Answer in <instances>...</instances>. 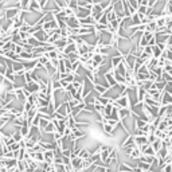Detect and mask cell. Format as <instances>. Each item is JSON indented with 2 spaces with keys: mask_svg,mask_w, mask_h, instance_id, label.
I'll return each instance as SVG.
<instances>
[{
  "mask_svg": "<svg viewBox=\"0 0 172 172\" xmlns=\"http://www.w3.org/2000/svg\"><path fill=\"white\" fill-rule=\"evenodd\" d=\"M127 97L129 100V105L134 106L136 104H139V96H137V89H131V87H127Z\"/></svg>",
  "mask_w": 172,
  "mask_h": 172,
  "instance_id": "obj_1",
  "label": "cell"
},
{
  "mask_svg": "<svg viewBox=\"0 0 172 172\" xmlns=\"http://www.w3.org/2000/svg\"><path fill=\"white\" fill-rule=\"evenodd\" d=\"M93 89H94V83L90 80L85 78V81H83V83H82V97H86Z\"/></svg>",
  "mask_w": 172,
  "mask_h": 172,
  "instance_id": "obj_2",
  "label": "cell"
},
{
  "mask_svg": "<svg viewBox=\"0 0 172 172\" xmlns=\"http://www.w3.org/2000/svg\"><path fill=\"white\" fill-rule=\"evenodd\" d=\"M38 63V59H31V61H24L23 62V66H24L26 71H34Z\"/></svg>",
  "mask_w": 172,
  "mask_h": 172,
  "instance_id": "obj_3",
  "label": "cell"
},
{
  "mask_svg": "<svg viewBox=\"0 0 172 172\" xmlns=\"http://www.w3.org/2000/svg\"><path fill=\"white\" fill-rule=\"evenodd\" d=\"M122 61H124V57L122 55H116V57H110V65L113 67V70L117 69L118 65H121Z\"/></svg>",
  "mask_w": 172,
  "mask_h": 172,
  "instance_id": "obj_4",
  "label": "cell"
},
{
  "mask_svg": "<svg viewBox=\"0 0 172 172\" xmlns=\"http://www.w3.org/2000/svg\"><path fill=\"white\" fill-rule=\"evenodd\" d=\"M82 160L80 156H77V157H73L71 159V163H70V166L71 168H73V171H80L81 169V164H82Z\"/></svg>",
  "mask_w": 172,
  "mask_h": 172,
  "instance_id": "obj_5",
  "label": "cell"
},
{
  "mask_svg": "<svg viewBox=\"0 0 172 172\" xmlns=\"http://www.w3.org/2000/svg\"><path fill=\"white\" fill-rule=\"evenodd\" d=\"M26 89L28 90L31 94L39 93V83L35 82V81H32V82H30V83H27V85H26Z\"/></svg>",
  "mask_w": 172,
  "mask_h": 172,
  "instance_id": "obj_6",
  "label": "cell"
},
{
  "mask_svg": "<svg viewBox=\"0 0 172 172\" xmlns=\"http://www.w3.org/2000/svg\"><path fill=\"white\" fill-rule=\"evenodd\" d=\"M34 38L35 39H38L39 42H43V43H46V42H47V39H48V36H47V34H46L45 31H43V30H39L38 32H35V34H34Z\"/></svg>",
  "mask_w": 172,
  "mask_h": 172,
  "instance_id": "obj_7",
  "label": "cell"
},
{
  "mask_svg": "<svg viewBox=\"0 0 172 172\" xmlns=\"http://www.w3.org/2000/svg\"><path fill=\"white\" fill-rule=\"evenodd\" d=\"M43 157H45V161L48 164H54V151H45L43 152Z\"/></svg>",
  "mask_w": 172,
  "mask_h": 172,
  "instance_id": "obj_8",
  "label": "cell"
},
{
  "mask_svg": "<svg viewBox=\"0 0 172 172\" xmlns=\"http://www.w3.org/2000/svg\"><path fill=\"white\" fill-rule=\"evenodd\" d=\"M134 143L139 148L143 147L144 144H149L148 143V136H134Z\"/></svg>",
  "mask_w": 172,
  "mask_h": 172,
  "instance_id": "obj_9",
  "label": "cell"
},
{
  "mask_svg": "<svg viewBox=\"0 0 172 172\" xmlns=\"http://www.w3.org/2000/svg\"><path fill=\"white\" fill-rule=\"evenodd\" d=\"M105 78H106V81H108V83H109V86H116L117 85V81H116V78H114V74H113V70L112 71H109V73H106L105 74Z\"/></svg>",
  "mask_w": 172,
  "mask_h": 172,
  "instance_id": "obj_10",
  "label": "cell"
},
{
  "mask_svg": "<svg viewBox=\"0 0 172 172\" xmlns=\"http://www.w3.org/2000/svg\"><path fill=\"white\" fill-rule=\"evenodd\" d=\"M118 172H133V168L131 166H128L127 163L120 161V164H118Z\"/></svg>",
  "mask_w": 172,
  "mask_h": 172,
  "instance_id": "obj_11",
  "label": "cell"
},
{
  "mask_svg": "<svg viewBox=\"0 0 172 172\" xmlns=\"http://www.w3.org/2000/svg\"><path fill=\"white\" fill-rule=\"evenodd\" d=\"M131 114H132L131 109H128V108H122V109H118V117H120V121H121L122 118L128 117V116H131Z\"/></svg>",
  "mask_w": 172,
  "mask_h": 172,
  "instance_id": "obj_12",
  "label": "cell"
},
{
  "mask_svg": "<svg viewBox=\"0 0 172 172\" xmlns=\"http://www.w3.org/2000/svg\"><path fill=\"white\" fill-rule=\"evenodd\" d=\"M19 57H20V61H22V62L34 59V58H32V53H27V51H24V50H23L22 53L19 54Z\"/></svg>",
  "mask_w": 172,
  "mask_h": 172,
  "instance_id": "obj_13",
  "label": "cell"
},
{
  "mask_svg": "<svg viewBox=\"0 0 172 172\" xmlns=\"http://www.w3.org/2000/svg\"><path fill=\"white\" fill-rule=\"evenodd\" d=\"M12 70H14V73H19V71L24 70V66H23V62H22V61L14 62V63H12Z\"/></svg>",
  "mask_w": 172,
  "mask_h": 172,
  "instance_id": "obj_14",
  "label": "cell"
},
{
  "mask_svg": "<svg viewBox=\"0 0 172 172\" xmlns=\"http://www.w3.org/2000/svg\"><path fill=\"white\" fill-rule=\"evenodd\" d=\"M77 51V45L75 43H71V45H67L63 50V54L67 55V54H71V53H75Z\"/></svg>",
  "mask_w": 172,
  "mask_h": 172,
  "instance_id": "obj_15",
  "label": "cell"
},
{
  "mask_svg": "<svg viewBox=\"0 0 172 172\" xmlns=\"http://www.w3.org/2000/svg\"><path fill=\"white\" fill-rule=\"evenodd\" d=\"M78 156L81 157V159H90V156H92V155H90V152H89V149H87V148L86 147H83L82 149L80 151V155H78Z\"/></svg>",
  "mask_w": 172,
  "mask_h": 172,
  "instance_id": "obj_16",
  "label": "cell"
},
{
  "mask_svg": "<svg viewBox=\"0 0 172 172\" xmlns=\"http://www.w3.org/2000/svg\"><path fill=\"white\" fill-rule=\"evenodd\" d=\"M161 53H163V51L160 50L157 45L152 46V57H153V58H157V59H159V58L161 57Z\"/></svg>",
  "mask_w": 172,
  "mask_h": 172,
  "instance_id": "obj_17",
  "label": "cell"
},
{
  "mask_svg": "<svg viewBox=\"0 0 172 172\" xmlns=\"http://www.w3.org/2000/svg\"><path fill=\"white\" fill-rule=\"evenodd\" d=\"M112 110H113V105H112V104H108V105H105V106H104V112H102V114H104V117H105V118H108L109 116H110Z\"/></svg>",
  "mask_w": 172,
  "mask_h": 172,
  "instance_id": "obj_18",
  "label": "cell"
},
{
  "mask_svg": "<svg viewBox=\"0 0 172 172\" xmlns=\"http://www.w3.org/2000/svg\"><path fill=\"white\" fill-rule=\"evenodd\" d=\"M30 3H31V0H20V1H19L20 10H22V11H28Z\"/></svg>",
  "mask_w": 172,
  "mask_h": 172,
  "instance_id": "obj_19",
  "label": "cell"
},
{
  "mask_svg": "<svg viewBox=\"0 0 172 172\" xmlns=\"http://www.w3.org/2000/svg\"><path fill=\"white\" fill-rule=\"evenodd\" d=\"M54 132H57V128H55V125L50 121L48 122V125L45 128V131L42 132V133H54Z\"/></svg>",
  "mask_w": 172,
  "mask_h": 172,
  "instance_id": "obj_20",
  "label": "cell"
},
{
  "mask_svg": "<svg viewBox=\"0 0 172 172\" xmlns=\"http://www.w3.org/2000/svg\"><path fill=\"white\" fill-rule=\"evenodd\" d=\"M6 160V168H12L18 166V159H4Z\"/></svg>",
  "mask_w": 172,
  "mask_h": 172,
  "instance_id": "obj_21",
  "label": "cell"
},
{
  "mask_svg": "<svg viewBox=\"0 0 172 172\" xmlns=\"http://www.w3.org/2000/svg\"><path fill=\"white\" fill-rule=\"evenodd\" d=\"M27 102H30L32 106H36V102H38V93L31 94L30 97H27Z\"/></svg>",
  "mask_w": 172,
  "mask_h": 172,
  "instance_id": "obj_22",
  "label": "cell"
},
{
  "mask_svg": "<svg viewBox=\"0 0 172 172\" xmlns=\"http://www.w3.org/2000/svg\"><path fill=\"white\" fill-rule=\"evenodd\" d=\"M151 145H152V148H153V151H155V152H159L160 151V148H161V145H163V140H160V139H157L156 141H155V143H152L151 144Z\"/></svg>",
  "mask_w": 172,
  "mask_h": 172,
  "instance_id": "obj_23",
  "label": "cell"
},
{
  "mask_svg": "<svg viewBox=\"0 0 172 172\" xmlns=\"http://www.w3.org/2000/svg\"><path fill=\"white\" fill-rule=\"evenodd\" d=\"M12 137H14V140H15V143H20V141L24 139V137L22 136V133H20L19 131H15L12 133Z\"/></svg>",
  "mask_w": 172,
  "mask_h": 172,
  "instance_id": "obj_24",
  "label": "cell"
},
{
  "mask_svg": "<svg viewBox=\"0 0 172 172\" xmlns=\"http://www.w3.org/2000/svg\"><path fill=\"white\" fill-rule=\"evenodd\" d=\"M109 118H113V120H116V121H120V117H118V109L117 108H114V106H113V110H112Z\"/></svg>",
  "mask_w": 172,
  "mask_h": 172,
  "instance_id": "obj_25",
  "label": "cell"
},
{
  "mask_svg": "<svg viewBox=\"0 0 172 172\" xmlns=\"http://www.w3.org/2000/svg\"><path fill=\"white\" fill-rule=\"evenodd\" d=\"M48 62H50V59H48V58L46 57L45 54L42 55V57H39V58H38V63H41L42 66H46V65H47Z\"/></svg>",
  "mask_w": 172,
  "mask_h": 172,
  "instance_id": "obj_26",
  "label": "cell"
},
{
  "mask_svg": "<svg viewBox=\"0 0 172 172\" xmlns=\"http://www.w3.org/2000/svg\"><path fill=\"white\" fill-rule=\"evenodd\" d=\"M94 90L98 93L100 96H102V94H104V93H105L108 89H106V87H104V86H101V85H94Z\"/></svg>",
  "mask_w": 172,
  "mask_h": 172,
  "instance_id": "obj_27",
  "label": "cell"
},
{
  "mask_svg": "<svg viewBox=\"0 0 172 172\" xmlns=\"http://www.w3.org/2000/svg\"><path fill=\"white\" fill-rule=\"evenodd\" d=\"M20 143H14L12 145H10V147H8V149L10 151H12V152H19V149H20Z\"/></svg>",
  "mask_w": 172,
  "mask_h": 172,
  "instance_id": "obj_28",
  "label": "cell"
},
{
  "mask_svg": "<svg viewBox=\"0 0 172 172\" xmlns=\"http://www.w3.org/2000/svg\"><path fill=\"white\" fill-rule=\"evenodd\" d=\"M51 86L54 90H59V89H63L61 85V81H51Z\"/></svg>",
  "mask_w": 172,
  "mask_h": 172,
  "instance_id": "obj_29",
  "label": "cell"
},
{
  "mask_svg": "<svg viewBox=\"0 0 172 172\" xmlns=\"http://www.w3.org/2000/svg\"><path fill=\"white\" fill-rule=\"evenodd\" d=\"M147 124H148L147 121H144V120H140V118H136V128H139V129L144 128Z\"/></svg>",
  "mask_w": 172,
  "mask_h": 172,
  "instance_id": "obj_30",
  "label": "cell"
},
{
  "mask_svg": "<svg viewBox=\"0 0 172 172\" xmlns=\"http://www.w3.org/2000/svg\"><path fill=\"white\" fill-rule=\"evenodd\" d=\"M26 148H20L19 149V152H18V157L16 159L18 160H24V156H26Z\"/></svg>",
  "mask_w": 172,
  "mask_h": 172,
  "instance_id": "obj_31",
  "label": "cell"
},
{
  "mask_svg": "<svg viewBox=\"0 0 172 172\" xmlns=\"http://www.w3.org/2000/svg\"><path fill=\"white\" fill-rule=\"evenodd\" d=\"M23 50L27 51V53H34V47H32L31 45H28L27 42H26L24 45H23Z\"/></svg>",
  "mask_w": 172,
  "mask_h": 172,
  "instance_id": "obj_32",
  "label": "cell"
},
{
  "mask_svg": "<svg viewBox=\"0 0 172 172\" xmlns=\"http://www.w3.org/2000/svg\"><path fill=\"white\" fill-rule=\"evenodd\" d=\"M147 11H148V7L140 6V7H139V10H137V12L141 14V15H147Z\"/></svg>",
  "mask_w": 172,
  "mask_h": 172,
  "instance_id": "obj_33",
  "label": "cell"
},
{
  "mask_svg": "<svg viewBox=\"0 0 172 172\" xmlns=\"http://www.w3.org/2000/svg\"><path fill=\"white\" fill-rule=\"evenodd\" d=\"M4 159H16L15 157V153L12 151H8V152L4 153Z\"/></svg>",
  "mask_w": 172,
  "mask_h": 172,
  "instance_id": "obj_34",
  "label": "cell"
},
{
  "mask_svg": "<svg viewBox=\"0 0 172 172\" xmlns=\"http://www.w3.org/2000/svg\"><path fill=\"white\" fill-rule=\"evenodd\" d=\"M144 53H145V54L148 55V57H152V46H145V47H144Z\"/></svg>",
  "mask_w": 172,
  "mask_h": 172,
  "instance_id": "obj_35",
  "label": "cell"
},
{
  "mask_svg": "<svg viewBox=\"0 0 172 172\" xmlns=\"http://www.w3.org/2000/svg\"><path fill=\"white\" fill-rule=\"evenodd\" d=\"M94 108H96L97 113H102V112H104V105H101V104H98V102L94 104Z\"/></svg>",
  "mask_w": 172,
  "mask_h": 172,
  "instance_id": "obj_36",
  "label": "cell"
},
{
  "mask_svg": "<svg viewBox=\"0 0 172 172\" xmlns=\"http://www.w3.org/2000/svg\"><path fill=\"white\" fill-rule=\"evenodd\" d=\"M14 51H15L16 54L19 55L20 53H22V51H23V46H20V45H16V46H15V48H14Z\"/></svg>",
  "mask_w": 172,
  "mask_h": 172,
  "instance_id": "obj_37",
  "label": "cell"
},
{
  "mask_svg": "<svg viewBox=\"0 0 172 172\" xmlns=\"http://www.w3.org/2000/svg\"><path fill=\"white\" fill-rule=\"evenodd\" d=\"M164 172H172V164H167L166 168H164Z\"/></svg>",
  "mask_w": 172,
  "mask_h": 172,
  "instance_id": "obj_38",
  "label": "cell"
},
{
  "mask_svg": "<svg viewBox=\"0 0 172 172\" xmlns=\"http://www.w3.org/2000/svg\"><path fill=\"white\" fill-rule=\"evenodd\" d=\"M167 46H168V47H172V35H169L168 41H167Z\"/></svg>",
  "mask_w": 172,
  "mask_h": 172,
  "instance_id": "obj_39",
  "label": "cell"
},
{
  "mask_svg": "<svg viewBox=\"0 0 172 172\" xmlns=\"http://www.w3.org/2000/svg\"><path fill=\"white\" fill-rule=\"evenodd\" d=\"M0 172H8V169H7L6 167H1V168H0Z\"/></svg>",
  "mask_w": 172,
  "mask_h": 172,
  "instance_id": "obj_40",
  "label": "cell"
},
{
  "mask_svg": "<svg viewBox=\"0 0 172 172\" xmlns=\"http://www.w3.org/2000/svg\"><path fill=\"white\" fill-rule=\"evenodd\" d=\"M169 120H171V121H172V113H171V114H169Z\"/></svg>",
  "mask_w": 172,
  "mask_h": 172,
  "instance_id": "obj_41",
  "label": "cell"
}]
</instances>
